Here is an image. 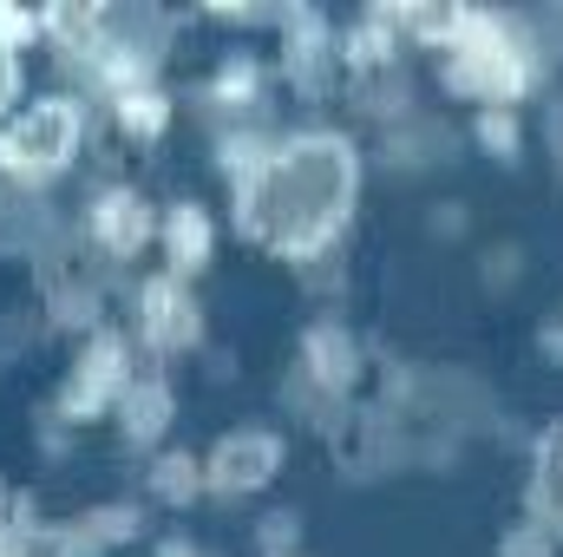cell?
<instances>
[{"label": "cell", "mask_w": 563, "mask_h": 557, "mask_svg": "<svg viewBox=\"0 0 563 557\" xmlns=\"http://www.w3.org/2000/svg\"><path fill=\"white\" fill-rule=\"evenodd\" d=\"M282 557H288V551H282Z\"/></svg>", "instance_id": "cell-18"}, {"label": "cell", "mask_w": 563, "mask_h": 557, "mask_svg": "<svg viewBox=\"0 0 563 557\" xmlns=\"http://www.w3.org/2000/svg\"><path fill=\"white\" fill-rule=\"evenodd\" d=\"M144 341L151 348H190L197 341V295L184 288V276L170 270V276H157V282H144Z\"/></svg>", "instance_id": "cell-5"}, {"label": "cell", "mask_w": 563, "mask_h": 557, "mask_svg": "<svg viewBox=\"0 0 563 557\" xmlns=\"http://www.w3.org/2000/svg\"><path fill=\"white\" fill-rule=\"evenodd\" d=\"M119 125L125 132H164V92H151V86H125L119 92Z\"/></svg>", "instance_id": "cell-14"}, {"label": "cell", "mask_w": 563, "mask_h": 557, "mask_svg": "<svg viewBox=\"0 0 563 557\" xmlns=\"http://www.w3.org/2000/svg\"><path fill=\"white\" fill-rule=\"evenodd\" d=\"M119 414H125V433L132 439H157L164 419H170V387L157 374H132L125 394H119Z\"/></svg>", "instance_id": "cell-10"}, {"label": "cell", "mask_w": 563, "mask_h": 557, "mask_svg": "<svg viewBox=\"0 0 563 557\" xmlns=\"http://www.w3.org/2000/svg\"><path fill=\"white\" fill-rule=\"evenodd\" d=\"M73 144H79V106L73 99H40L0 132V171L46 177L73 157Z\"/></svg>", "instance_id": "cell-3"}, {"label": "cell", "mask_w": 563, "mask_h": 557, "mask_svg": "<svg viewBox=\"0 0 563 557\" xmlns=\"http://www.w3.org/2000/svg\"><path fill=\"white\" fill-rule=\"evenodd\" d=\"M531 525H544L551 538H563V419L544 433L538 446V479H531Z\"/></svg>", "instance_id": "cell-8"}, {"label": "cell", "mask_w": 563, "mask_h": 557, "mask_svg": "<svg viewBox=\"0 0 563 557\" xmlns=\"http://www.w3.org/2000/svg\"><path fill=\"white\" fill-rule=\"evenodd\" d=\"M151 492L184 505V499H197V492H203V466H197L190 452H164V459L151 466Z\"/></svg>", "instance_id": "cell-13"}, {"label": "cell", "mask_w": 563, "mask_h": 557, "mask_svg": "<svg viewBox=\"0 0 563 557\" xmlns=\"http://www.w3.org/2000/svg\"><path fill=\"white\" fill-rule=\"evenodd\" d=\"M308 381L314 387H347L354 381V335L347 328H334V321L308 328Z\"/></svg>", "instance_id": "cell-9"}, {"label": "cell", "mask_w": 563, "mask_h": 557, "mask_svg": "<svg viewBox=\"0 0 563 557\" xmlns=\"http://www.w3.org/2000/svg\"><path fill=\"white\" fill-rule=\"evenodd\" d=\"M92 237H99L106 256L144 250V237H151V204H144L139 190H106V197L92 204Z\"/></svg>", "instance_id": "cell-7"}, {"label": "cell", "mask_w": 563, "mask_h": 557, "mask_svg": "<svg viewBox=\"0 0 563 557\" xmlns=\"http://www.w3.org/2000/svg\"><path fill=\"white\" fill-rule=\"evenodd\" d=\"M0 557H79V538L59 525H13L0 538Z\"/></svg>", "instance_id": "cell-12"}, {"label": "cell", "mask_w": 563, "mask_h": 557, "mask_svg": "<svg viewBox=\"0 0 563 557\" xmlns=\"http://www.w3.org/2000/svg\"><path fill=\"white\" fill-rule=\"evenodd\" d=\"M498 557H551V532H544V525H511L505 545H498Z\"/></svg>", "instance_id": "cell-15"}, {"label": "cell", "mask_w": 563, "mask_h": 557, "mask_svg": "<svg viewBox=\"0 0 563 557\" xmlns=\"http://www.w3.org/2000/svg\"><path fill=\"white\" fill-rule=\"evenodd\" d=\"M164 243H170V263H177V270H203L210 250H217V230H210L203 204H177L170 223H164Z\"/></svg>", "instance_id": "cell-11"}, {"label": "cell", "mask_w": 563, "mask_h": 557, "mask_svg": "<svg viewBox=\"0 0 563 557\" xmlns=\"http://www.w3.org/2000/svg\"><path fill=\"white\" fill-rule=\"evenodd\" d=\"M445 79L459 92H478L485 106H505L531 86V46L498 13H465L459 40L445 46Z\"/></svg>", "instance_id": "cell-2"}, {"label": "cell", "mask_w": 563, "mask_h": 557, "mask_svg": "<svg viewBox=\"0 0 563 557\" xmlns=\"http://www.w3.org/2000/svg\"><path fill=\"white\" fill-rule=\"evenodd\" d=\"M164 557H190V551H164Z\"/></svg>", "instance_id": "cell-17"}, {"label": "cell", "mask_w": 563, "mask_h": 557, "mask_svg": "<svg viewBox=\"0 0 563 557\" xmlns=\"http://www.w3.org/2000/svg\"><path fill=\"white\" fill-rule=\"evenodd\" d=\"M125 341L119 335H99L92 348H86V361H79V374H73V387H66V414H92V407H106V401H119L125 394Z\"/></svg>", "instance_id": "cell-6"}, {"label": "cell", "mask_w": 563, "mask_h": 557, "mask_svg": "<svg viewBox=\"0 0 563 557\" xmlns=\"http://www.w3.org/2000/svg\"><path fill=\"white\" fill-rule=\"evenodd\" d=\"M354 144L341 132H295L243 177V230L282 256H314L354 210Z\"/></svg>", "instance_id": "cell-1"}, {"label": "cell", "mask_w": 563, "mask_h": 557, "mask_svg": "<svg viewBox=\"0 0 563 557\" xmlns=\"http://www.w3.org/2000/svg\"><path fill=\"white\" fill-rule=\"evenodd\" d=\"M276 466H282V439L276 433H263V426H236V433H223V439L210 446V459H203V485H210V492H256V485H269Z\"/></svg>", "instance_id": "cell-4"}, {"label": "cell", "mask_w": 563, "mask_h": 557, "mask_svg": "<svg viewBox=\"0 0 563 557\" xmlns=\"http://www.w3.org/2000/svg\"><path fill=\"white\" fill-rule=\"evenodd\" d=\"M478 139L498 144V151H518V119H511V106H492V112L478 119Z\"/></svg>", "instance_id": "cell-16"}]
</instances>
